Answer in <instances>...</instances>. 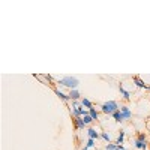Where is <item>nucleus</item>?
Here are the masks:
<instances>
[{"mask_svg":"<svg viewBox=\"0 0 150 150\" xmlns=\"http://www.w3.org/2000/svg\"><path fill=\"white\" fill-rule=\"evenodd\" d=\"M59 84H62V86H66V87H69L71 90H77V87H78L80 81H78L77 78H75V77H65V78L59 80Z\"/></svg>","mask_w":150,"mask_h":150,"instance_id":"nucleus-1","label":"nucleus"},{"mask_svg":"<svg viewBox=\"0 0 150 150\" xmlns=\"http://www.w3.org/2000/svg\"><path fill=\"white\" fill-rule=\"evenodd\" d=\"M101 108H102V111L105 112V114H114V112H116L117 110H120L116 101H108V102L102 104V107H101Z\"/></svg>","mask_w":150,"mask_h":150,"instance_id":"nucleus-2","label":"nucleus"},{"mask_svg":"<svg viewBox=\"0 0 150 150\" xmlns=\"http://www.w3.org/2000/svg\"><path fill=\"white\" fill-rule=\"evenodd\" d=\"M134 83L138 86V87H141V89H149V87H150V86H147L140 77H134Z\"/></svg>","mask_w":150,"mask_h":150,"instance_id":"nucleus-3","label":"nucleus"},{"mask_svg":"<svg viewBox=\"0 0 150 150\" xmlns=\"http://www.w3.org/2000/svg\"><path fill=\"white\" fill-rule=\"evenodd\" d=\"M120 111H122V114H123L125 119H131V117H132V112H131V110H129L128 107H122Z\"/></svg>","mask_w":150,"mask_h":150,"instance_id":"nucleus-4","label":"nucleus"},{"mask_svg":"<svg viewBox=\"0 0 150 150\" xmlns=\"http://www.w3.org/2000/svg\"><path fill=\"white\" fill-rule=\"evenodd\" d=\"M81 105H83V107H86V108H87V111H89L90 108H93L92 101H90V99H87V98H83V99H81Z\"/></svg>","mask_w":150,"mask_h":150,"instance_id":"nucleus-5","label":"nucleus"},{"mask_svg":"<svg viewBox=\"0 0 150 150\" xmlns=\"http://www.w3.org/2000/svg\"><path fill=\"white\" fill-rule=\"evenodd\" d=\"M146 141H143V140H138V138H137L135 140V147L137 149H140V150H146Z\"/></svg>","mask_w":150,"mask_h":150,"instance_id":"nucleus-6","label":"nucleus"},{"mask_svg":"<svg viewBox=\"0 0 150 150\" xmlns=\"http://www.w3.org/2000/svg\"><path fill=\"white\" fill-rule=\"evenodd\" d=\"M112 117H114L116 122H123V120H125V117H123V114H122V111H120V110H117L114 114H112Z\"/></svg>","mask_w":150,"mask_h":150,"instance_id":"nucleus-7","label":"nucleus"},{"mask_svg":"<svg viewBox=\"0 0 150 150\" xmlns=\"http://www.w3.org/2000/svg\"><path fill=\"white\" fill-rule=\"evenodd\" d=\"M75 125H77V128H80V129H84V126H86L83 117H75Z\"/></svg>","mask_w":150,"mask_h":150,"instance_id":"nucleus-8","label":"nucleus"},{"mask_svg":"<svg viewBox=\"0 0 150 150\" xmlns=\"http://www.w3.org/2000/svg\"><path fill=\"white\" fill-rule=\"evenodd\" d=\"M56 95H57V96H59L60 99H63L65 102H66V101H69V99H71V98H69V95H65L63 92H60V90H56Z\"/></svg>","mask_w":150,"mask_h":150,"instance_id":"nucleus-9","label":"nucleus"},{"mask_svg":"<svg viewBox=\"0 0 150 150\" xmlns=\"http://www.w3.org/2000/svg\"><path fill=\"white\" fill-rule=\"evenodd\" d=\"M87 134H89V138H93V140H98V137H99V134L95 129H92V128L87 131Z\"/></svg>","mask_w":150,"mask_h":150,"instance_id":"nucleus-10","label":"nucleus"},{"mask_svg":"<svg viewBox=\"0 0 150 150\" xmlns=\"http://www.w3.org/2000/svg\"><path fill=\"white\" fill-rule=\"evenodd\" d=\"M69 98L74 99V101H77V99H80V92H78V90H71Z\"/></svg>","mask_w":150,"mask_h":150,"instance_id":"nucleus-11","label":"nucleus"},{"mask_svg":"<svg viewBox=\"0 0 150 150\" xmlns=\"http://www.w3.org/2000/svg\"><path fill=\"white\" fill-rule=\"evenodd\" d=\"M89 114H90V117H92L93 120H98V111H96L95 108H90V110H89Z\"/></svg>","mask_w":150,"mask_h":150,"instance_id":"nucleus-12","label":"nucleus"},{"mask_svg":"<svg viewBox=\"0 0 150 150\" xmlns=\"http://www.w3.org/2000/svg\"><path fill=\"white\" fill-rule=\"evenodd\" d=\"M123 140H125V131H120V135H119V138H117V146H120V144H123Z\"/></svg>","mask_w":150,"mask_h":150,"instance_id":"nucleus-13","label":"nucleus"},{"mask_svg":"<svg viewBox=\"0 0 150 150\" xmlns=\"http://www.w3.org/2000/svg\"><path fill=\"white\" fill-rule=\"evenodd\" d=\"M119 89H120V93H122V95H123L125 98H126V99H129V98H131V96H129V92H128L126 89H123V87H122V86L119 87Z\"/></svg>","mask_w":150,"mask_h":150,"instance_id":"nucleus-14","label":"nucleus"},{"mask_svg":"<svg viewBox=\"0 0 150 150\" xmlns=\"http://www.w3.org/2000/svg\"><path fill=\"white\" fill-rule=\"evenodd\" d=\"M86 147H87V149H92V147H95V140H93V138H89V140H87Z\"/></svg>","mask_w":150,"mask_h":150,"instance_id":"nucleus-15","label":"nucleus"},{"mask_svg":"<svg viewBox=\"0 0 150 150\" xmlns=\"http://www.w3.org/2000/svg\"><path fill=\"white\" fill-rule=\"evenodd\" d=\"M83 120H84V123H86V125H89L90 122H93V119L90 117V114H87V116H83Z\"/></svg>","mask_w":150,"mask_h":150,"instance_id":"nucleus-16","label":"nucleus"},{"mask_svg":"<svg viewBox=\"0 0 150 150\" xmlns=\"http://www.w3.org/2000/svg\"><path fill=\"white\" fill-rule=\"evenodd\" d=\"M105 149H107V150H116V149H117V144H107Z\"/></svg>","mask_w":150,"mask_h":150,"instance_id":"nucleus-17","label":"nucleus"},{"mask_svg":"<svg viewBox=\"0 0 150 150\" xmlns=\"http://www.w3.org/2000/svg\"><path fill=\"white\" fill-rule=\"evenodd\" d=\"M101 137H102V138H104L105 141H110V135H108L107 132H102V134H101Z\"/></svg>","mask_w":150,"mask_h":150,"instance_id":"nucleus-18","label":"nucleus"},{"mask_svg":"<svg viewBox=\"0 0 150 150\" xmlns=\"http://www.w3.org/2000/svg\"><path fill=\"white\" fill-rule=\"evenodd\" d=\"M138 140H143V141H146V135L144 134H138V137H137Z\"/></svg>","mask_w":150,"mask_h":150,"instance_id":"nucleus-19","label":"nucleus"},{"mask_svg":"<svg viewBox=\"0 0 150 150\" xmlns=\"http://www.w3.org/2000/svg\"><path fill=\"white\" fill-rule=\"evenodd\" d=\"M116 150H126V149H125V146H122V144H120V146H117V149H116Z\"/></svg>","mask_w":150,"mask_h":150,"instance_id":"nucleus-20","label":"nucleus"}]
</instances>
